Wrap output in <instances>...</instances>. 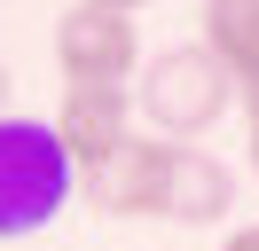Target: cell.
Returning a JSON list of instances; mask_svg holds the SVG:
<instances>
[{
    "label": "cell",
    "mask_w": 259,
    "mask_h": 251,
    "mask_svg": "<svg viewBox=\"0 0 259 251\" xmlns=\"http://www.w3.org/2000/svg\"><path fill=\"white\" fill-rule=\"evenodd\" d=\"M236 212V165L220 149H196L181 141L173 149V173H165V212L157 220H181V228H220Z\"/></svg>",
    "instance_id": "6"
},
{
    "label": "cell",
    "mask_w": 259,
    "mask_h": 251,
    "mask_svg": "<svg viewBox=\"0 0 259 251\" xmlns=\"http://www.w3.org/2000/svg\"><path fill=\"white\" fill-rule=\"evenodd\" d=\"M251 173H259V141H251Z\"/></svg>",
    "instance_id": "12"
},
{
    "label": "cell",
    "mask_w": 259,
    "mask_h": 251,
    "mask_svg": "<svg viewBox=\"0 0 259 251\" xmlns=\"http://www.w3.org/2000/svg\"><path fill=\"white\" fill-rule=\"evenodd\" d=\"M55 141H63L71 173H102L118 149L134 141V94L126 87H63V102H55Z\"/></svg>",
    "instance_id": "4"
},
{
    "label": "cell",
    "mask_w": 259,
    "mask_h": 251,
    "mask_svg": "<svg viewBox=\"0 0 259 251\" xmlns=\"http://www.w3.org/2000/svg\"><path fill=\"white\" fill-rule=\"evenodd\" d=\"M204 47L228 63L236 87L259 78V0H204Z\"/></svg>",
    "instance_id": "7"
},
{
    "label": "cell",
    "mask_w": 259,
    "mask_h": 251,
    "mask_svg": "<svg viewBox=\"0 0 259 251\" xmlns=\"http://www.w3.org/2000/svg\"><path fill=\"white\" fill-rule=\"evenodd\" d=\"M220 251H259V220H251V228H228V243Z\"/></svg>",
    "instance_id": "9"
},
{
    "label": "cell",
    "mask_w": 259,
    "mask_h": 251,
    "mask_svg": "<svg viewBox=\"0 0 259 251\" xmlns=\"http://www.w3.org/2000/svg\"><path fill=\"white\" fill-rule=\"evenodd\" d=\"M236 110H243V126H251V141H259V78H251V87H236Z\"/></svg>",
    "instance_id": "8"
},
{
    "label": "cell",
    "mask_w": 259,
    "mask_h": 251,
    "mask_svg": "<svg viewBox=\"0 0 259 251\" xmlns=\"http://www.w3.org/2000/svg\"><path fill=\"white\" fill-rule=\"evenodd\" d=\"M173 149H181V141L134 134L102 173H87V181H79V196L95 204L102 220H157V212H165V173H173Z\"/></svg>",
    "instance_id": "5"
},
{
    "label": "cell",
    "mask_w": 259,
    "mask_h": 251,
    "mask_svg": "<svg viewBox=\"0 0 259 251\" xmlns=\"http://www.w3.org/2000/svg\"><path fill=\"white\" fill-rule=\"evenodd\" d=\"M134 63H142V31H134V16L87 8V0L55 16V71H63V87H126Z\"/></svg>",
    "instance_id": "3"
},
{
    "label": "cell",
    "mask_w": 259,
    "mask_h": 251,
    "mask_svg": "<svg viewBox=\"0 0 259 251\" xmlns=\"http://www.w3.org/2000/svg\"><path fill=\"white\" fill-rule=\"evenodd\" d=\"M87 8H118V16H134V8H149V0H87Z\"/></svg>",
    "instance_id": "10"
},
{
    "label": "cell",
    "mask_w": 259,
    "mask_h": 251,
    "mask_svg": "<svg viewBox=\"0 0 259 251\" xmlns=\"http://www.w3.org/2000/svg\"><path fill=\"white\" fill-rule=\"evenodd\" d=\"M142 118L157 141H204L212 126L236 110V78H228V63L212 55L204 39H181L165 47V55L142 63Z\"/></svg>",
    "instance_id": "1"
},
{
    "label": "cell",
    "mask_w": 259,
    "mask_h": 251,
    "mask_svg": "<svg viewBox=\"0 0 259 251\" xmlns=\"http://www.w3.org/2000/svg\"><path fill=\"white\" fill-rule=\"evenodd\" d=\"M8 87H16V78H8V63H0V118H16V110H8Z\"/></svg>",
    "instance_id": "11"
},
{
    "label": "cell",
    "mask_w": 259,
    "mask_h": 251,
    "mask_svg": "<svg viewBox=\"0 0 259 251\" xmlns=\"http://www.w3.org/2000/svg\"><path fill=\"white\" fill-rule=\"evenodd\" d=\"M71 188L79 173L48 118H0V235H39L71 204Z\"/></svg>",
    "instance_id": "2"
}]
</instances>
